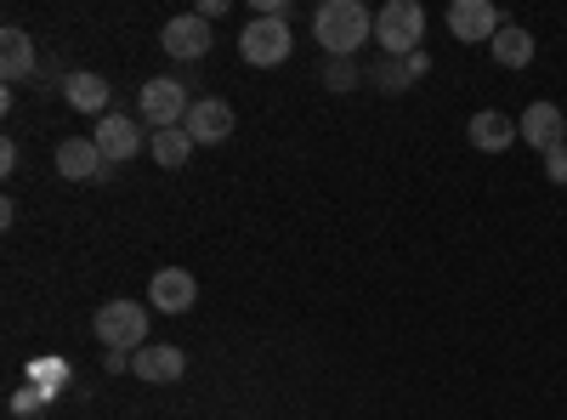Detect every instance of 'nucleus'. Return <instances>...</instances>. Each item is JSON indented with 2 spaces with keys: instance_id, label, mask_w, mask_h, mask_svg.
<instances>
[{
  "instance_id": "obj_1",
  "label": "nucleus",
  "mask_w": 567,
  "mask_h": 420,
  "mask_svg": "<svg viewBox=\"0 0 567 420\" xmlns=\"http://www.w3.org/2000/svg\"><path fill=\"white\" fill-rule=\"evenodd\" d=\"M369 34H374V12L363 7V0H323V7L312 12V40L329 58H352Z\"/></svg>"
},
{
  "instance_id": "obj_2",
  "label": "nucleus",
  "mask_w": 567,
  "mask_h": 420,
  "mask_svg": "<svg viewBox=\"0 0 567 420\" xmlns=\"http://www.w3.org/2000/svg\"><path fill=\"white\" fill-rule=\"evenodd\" d=\"M420 34H425V7L420 0H386V7L374 12V45H381L386 58L420 52Z\"/></svg>"
},
{
  "instance_id": "obj_3",
  "label": "nucleus",
  "mask_w": 567,
  "mask_h": 420,
  "mask_svg": "<svg viewBox=\"0 0 567 420\" xmlns=\"http://www.w3.org/2000/svg\"><path fill=\"white\" fill-rule=\"evenodd\" d=\"M91 330H97V341L109 352H142V347H148V307H136V301H103L97 318H91Z\"/></svg>"
},
{
  "instance_id": "obj_4",
  "label": "nucleus",
  "mask_w": 567,
  "mask_h": 420,
  "mask_svg": "<svg viewBox=\"0 0 567 420\" xmlns=\"http://www.w3.org/2000/svg\"><path fill=\"white\" fill-rule=\"evenodd\" d=\"M290 45H296L290 23H284L278 12H256V18L245 23V34H239V58H245L250 69H278L284 58H290Z\"/></svg>"
},
{
  "instance_id": "obj_5",
  "label": "nucleus",
  "mask_w": 567,
  "mask_h": 420,
  "mask_svg": "<svg viewBox=\"0 0 567 420\" xmlns=\"http://www.w3.org/2000/svg\"><path fill=\"white\" fill-rule=\"evenodd\" d=\"M187 109H194V98H187V85L182 80H148L136 91V114H142V125H154V131H171V125H182L187 120Z\"/></svg>"
},
{
  "instance_id": "obj_6",
  "label": "nucleus",
  "mask_w": 567,
  "mask_h": 420,
  "mask_svg": "<svg viewBox=\"0 0 567 420\" xmlns=\"http://www.w3.org/2000/svg\"><path fill=\"white\" fill-rule=\"evenodd\" d=\"M443 23H449V34L465 40V45H488V40L505 29V18H499L494 0H454Z\"/></svg>"
},
{
  "instance_id": "obj_7",
  "label": "nucleus",
  "mask_w": 567,
  "mask_h": 420,
  "mask_svg": "<svg viewBox=\"0 0 567 420\" xmlns=\"http://www.w3.org/2000/svg\"><path fill=\"white\" fill-rule=\"evenodd\" d=\"M91 143H97V154H103L109 165H125V160H136L142 148H148V136H142V125H136L131 114H103Z\"/></svg>"
},
{
  "instance_id": "obj_8",
  "label": "nucleus",
  "mask_w": 567,
  "mask_h": 420,
  "mask_svg": "<svg viewBox=\"0 0 567 420\" xmlns=\"http://www.w3.org/2000/svg\"><path fill=\"white\" fill-rule=\"evenodd\" d=\"M233 103H221V98H194V109H187V120H182V131L194 136L199 148H216V143H227L233 136Z\"/></svg>"
},
{
  "instance_id": "obj_9",
  "label": "nucleus",
  "mask_w": 567,
  "mask_h": 420,
  "mask_svg": "<svg viewBox=\"0 0 567 420\" xmlns=\"http://www.w3.org/2000/svg\"><path fill=\"white\" fill-rule=\"evenodd\" d=\"M58 176L63 182H103L114 165L97 154V143H91V136H63V143H58Z\"/></svg>"
},
{
  "instance_id": "obj_10",
  "label": "nucleus",
  "mask_w": 567,
  "mask_h": 420,
  "mask_svg": "<svg viewBox=\"0 0 567 420\" xmlns=\"http://www.w3.org/2000/svg\"><path fill=\"white\" fill-rule=\"evenodd\" d=\"M516 136H523L534 154H556L567 143V120H561L556 103H528V114L516 120Z\"/></svg>"
},
{
  "instance_id": "obj_11",
  "label": "nucleus",
  "mask_w": 567,
  "mask_h": 420,
  "mask_svg": "<svg viewBox=\"0 0 567 420\" xmlns=\"http://www.w3.org/2000/svg\"><path fill=\"white\" fill-rule=\"evenodd\" d=\"M159 45H165L171 58H182V63H199L210 52V23L199 12H182V18H171L159 29Z\"/></svg>"
},
{
  "instance_id": "obj_12",
  "label": "nucleus",
  "mask_w": 567,
  "mask_h": 420,
  "mask_svg": "<svg viewBox=\"0 0 567 420\" xmlns=\"http://www.w3.org/2000/svg\"><path fill=\"white\" fill-rule=\"evenodd\" d=\"M182 369H187V352L182 347H142V352H131V376L136 381H148V387H171V381H182Z\"/></svg>"
},
{
  "instance_id": "obj_13",
  "label": "nucleus",
  "mask_w": 567,
  "mask_h": 420,
  "mask_svg": "<svg viewBox=\"0 0 567 420\" xmlns=\"http://www.w3.org/2000/svg\"><path fill=\"white\" fill-rule=\"evenodd\" d=\"M148 301H154V313H187L199 301L194 273H187V267H159L154 285H148Z\"/></svg>"
},
{
  "instance_id": "obj_14",
  "label": "nucleus",
  "mask_w": 567,
  "mask_h": 420,
  "mask_svg": "<svg viewBox=\"0 0 567 420\" xmlns=\"http://www.w3.org/2000/svg\"><path fill=\"white\" fill-rule=\"evenodd\" d=\"M465 143L477 148V154H505L511 143H523V136H516V120H505L499 109H483V114H471Z\"/></svg>"
},
{
  "instance_id": "obj_15",
  "label": "nucleus",
  "mask_w": 567,
  "mask_h": 420,
  "mask_svg": "<svg viewBox=\"0 0 567 420\" xmlns=\"http://www.w3.org/2000/svg\"><path fill=\"white\" fill-rule=\"evenodd\" d=\"M534 52H539L534 34H528V29H516V23H505V29L488 40V58H494L499 69H528V63H534Z\"/></svg>"
},
{
  "instance_id": "obj_16",
  "label": "nucleus",
  "mask_w": 567,
  "mask_h": 420,
  "mask_svg": "<svg viewBox=\"0 0 567 420\" xmlns=\"http://www.w3.org/2000/svg\"><path fill=\"white\" fill-rule=\"evenodd\" d=\"M63 98H69V109H80V114H114L103 74H69V80H63Z\"/></svg>"
},
{
  "instance_id": "obj_17",
  "label": "nucleus",
  "mask_w": 567,
  "mask_h": 420,
  "mask_svg": "<svg viewBox=\"0 0 567 420\" xmlns=\"http://www.w3.org/2000/svg\"><path fill=\"white\" fill-rule=\"evenodd\" d=\"M0 74H7V80L34 74V40H29L23 29H7V34H0Z\"/></svg>"
},
{
  "instance_id": "obj_18",
  "label": "nucleus",
  "mask_w": 567,
  "mask_h": 420,
  "mask_svg": "<svg viewBox=\"0 0 567 420\" xmlns=\"http://www.w3.org/2000/svg\"><path fill=\"white\" fill-rule=\"evenodd\" d=\"M194 148H199V143H194V136H187L182 125H171V131H154V136H148V154H154L165 171H182Z\"/></svg>"
},
{
  "instance_id": "obj_19",
  "label": "nucleus",
  "mask_w": 567,
  "mask_h": 420,
  "mask_svg": "<svg viewBox=\"0 0 567 420\" xmlns=\"http://www.w3.org/2000/svg\"><path fill=\"white\" fill-rule=\"evenodd\" d=\"M358 80H363V69H358L352 58H329V69H323V85H329V91H352Z\"/></svg>"
},
{
  "instance_id": "obj_20",
  "label": "nucleus",
  "mask_w": 567,
  "mask_h": 420,
  "mask_svg": "<svg viewBox=\"0 0 567 420\" xmlns=\"http://www.w3.org/2000/svg\"><path fill=\"white\" fill-rule=\"evenodd\" d=\"M374 85H381V91H409V85H414V74H409V63H403V58H386L381 69H374Z\"/></svg>"
},
{
  "instance_id": "obj_21",
  "label": "nucleus",
  "mask_w": 567,
  "mask_h": 420,
  "mask_svg": "<svg viewBox=\"0 0 567 420\" xmlns=\"http://www.w3.org/2000/svg\"><path fill=\"white\" fill-rule=\"evenodd\" d=\"M545 176L556 182V188H567V143H561L556 154H545Z\"/></svg>"
},
{
  "instance_id": "obj_22",
  "label": "nucleus",
  "mask_w": 567,
  "mask_h": 420,
  "mask_svg": "<svg viewBox=\"0 0 567 420\" xmlns=\"http://www.w3.org/2000/svg\"><path fill=\"white\" fill-rule=\"evenodd\" d=\"M0 171H7V176L18 171V143H12V136H7V143H0Z\"/></svg>"
},
{
  "instance_id": "obj_23",
  "label": "nucleus",
  "mask_w": 567,
  "mask_h": 420,
  "mask_svg": "<svg viewBox=\"0 0 567 420\" xmlns=\"http://www.w3.org/2000/svg\"><path fill=\"white\" fill-rule=\"evenodd\" d=\"M103 369H109V376H125V369H131V352H109Z\"/></svg>"
},
{
  "instance_id": "obj_24",
  "label": "nucleus",
  "mask_w": 567,
  "mask_h": 420,
  "mask_svg": "<svg viewBox=\"0 0 567 420\" xmlns=\"http://www.w3.org/2000/svg\"><path fill=\"white\" fill-rule=\"evenodd\" d=\"M403 63H409V74H414V80H420V74H425V69H432V58H425V52H409V58H403Z\"/></svg>"
},
{
  "instance_id": "obj_25",
  "label": "nucleus",
  "mask_w": 567,
  "mask_h": 420,
  "mask_svg": "<svg viewBox=\"0 0 567 420\" xmlns=\"http://www.w3.org/2000/svg\"><path fill=\"white\" fill-rule=\"evenodd\" d=\"M12 414H40V392H23V398H18V409H12Z\"/></svg>"
}]
</instances>
